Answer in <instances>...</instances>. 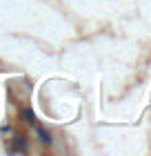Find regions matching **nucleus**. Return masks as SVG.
Masks as SVG:
<instances>
[{"instance_id":"1","label":"nucleus","mask_w":151,"mask_h":156,"mask_svg":"<svg viewBox=\"0 0 151 156\" xmlns=\"http://www.w3.org/2000/svg\"><path fill=\"white\" fill-rule=\"evenodd\" d=\"M27 150V138L25 136H16L9 143V152H25Z\"/></svg>"},{"instance_id":"2","label":"nucleus","mask_w":151,"mask_h":156,"mask_svg":"<svg viewBox=\"0 0 151 156\" xmlns=\"http://www.w3.org/2000/svg\"><path fill=\"white\" fill-rule=\"evenodd\" d=\"M38 136H40V140H42L45 145H49V143H51V134H49V132H45L42 127H38Z\"/></svg>"},{"instance_id":"3","label":"nucleus","mask_w":151,"mask_h":156,"mask_svg":"<svg viewBox=\"0 0 151 156\" xmlns=\"http://www.w3.org/2000/svg\"><path fill=\"white\" fill-rule=\"evenodd\" d=\"M22 118L27 120V123H36V116H33V112H29V109H25V112H22Z\"/></svg>"}]
</instances>
